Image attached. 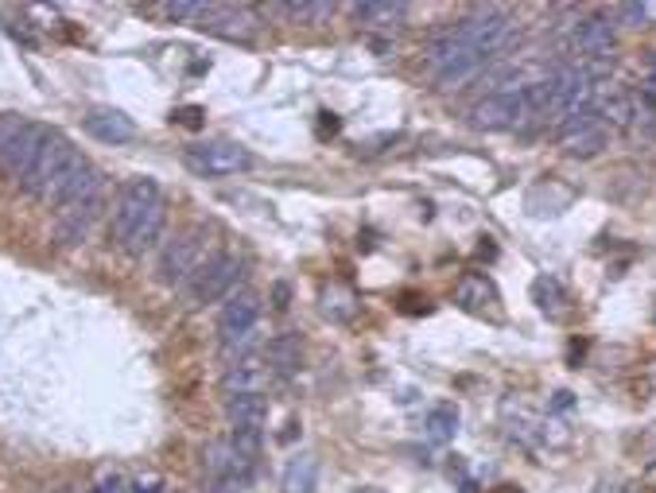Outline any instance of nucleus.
<instances>
[{"instance_id":"nucleus-9","label":"nucleus","mask_w":656,"mask_h":493,"mask_svg":"<svg viewBox=\"0 0 656 493\" xmlns=\"http://www.w3.org/2000/svg\"><path fill=\"white\" fill-rule=\"evenodd\" d=\"M183 160L202 179H226L249 167V152L233 140H206V144H191Z\"/></svg>"},{"instance_id":"nucleus-13","label":"nucleus","mask_w":656,"mask_h":493,"mask_svg":"<svg viewBox=\"0 0 656 493\" xmlns=\"http://www.w3.org/2000/svg\"><path fill=\"white\" fill-rule=\"evenodd\" d=\"M272 381H276V373L268 369L264 354H245V358H230L226 373H222V389H226V396L264 393V389H268Z\"/></svg>"},{"instance_id":"nucleus-36","label":"nucleus","mask_w":656,"mask_h":493,"mask_svg":"<svg viewBox=\"0 0 656 493\" xmlns=\"http://www.w3.org/2000/svg\"><path fill=\"white\" fill-rule=\"evenodd\" d=\"M653 377H656V369H653Z\"/></svg>"},{"instance_id":"nucleus-29","label":"nucleus","mask_w":656,"mask_h":493,"mask_svg":"<svg viewBox=\"0 0 656 493\" xmlns=\"http://www.w3.org/2000/svg\"><path fill=\"white\" fill-rule=\"evenodd\" d=\"M24 129V117H16V113H8V117H0V152L12 144V136Z\"/></svg>"},{"instance_id":"nucleus-10","label":"nucleus","mask_w":656,"mask_h":493,"mask_svg":"<svg viewBox=\"0 0 656 493\" xmlns=\"http://www.w3.org/2000/svg\"><path fill=\"white\" fill-rule=\"evenodd\" d=\"M195 28L222 35V39L249 43L253 35L261 32V16L249 4H202V12L195 16Z\"/></svg>"},{"instance_id":"nucleus-35","label":"nucleus","mask_w":656,"mask_h":493,"mask_svg":"<svg viewBox=\"0 0 656 493\" xmlns=\"http://www.w3.org/2000/svg\"><path fill=\"white\" fill-rule=\"evenodd\" d=\"M649 94L656 98V55H653V66H649Z\"/></svg>"},{"instance_id":"nucleus-26","label":"nucleus","mask_w":656,"mask_h":493,"mask_svg":"<svg viewBox=\"0 0 656 493\" xmlns=\"http://www.w3.org/2000/svg\"><path fill=\"white\" fill-rule=\"evenodd\" d=\"M633 129L641 132L645 140H656V98L645 94H633Z\"/></svg>"},{"instance_id":"nucleus-14","label":"nucleus","mask_w":656,"mask_h":493,"mask_svg":"<svg viewBox=\"0 0 656 493\" xmlns=\"http://www.w3.org/2000/svg\"><path fill=\"white\" fill-rule=\"evenodd\" d=\"M86 132L94 140H101V144H129L136 136V121L129 113H121V109H94L86 117Z\"/></svg>"},{"instance_id":"nucleus-2","label":"nucleus","mask_w":656,"mask_h":493,"mask_svg":"<svg viewBox=\"0 0 656 493\" xmlns=\"http://www.w3.org/2000/svg\"><path fill=\"white\" fill-rule=\"evenodd\" d=\"M424 63L439 90H459V86L474 82V78L493 63V55H486L482 47H474V43L459 32V24H455L451 32H443L431 43Z\"/></svg>"},{"instance_id":"nucleus-4","label":"nucleus","mask_w":656,"mask_h":493,"mask_svg":"<svg viewBox=\"0 0 656 493\" xmlns=\"http://www.w3.org/2000/svg\"><path fill=\"white\" fill-rule=\"evenodd\" d=\"M257 327H261V296L257 292H237L218 315V338L230 358L257 354Z\"/></svg>"},{"instance_id":"nucleus-11","label":"nucleus","mask_w":656,"mask_h":493,"mask_svg":"<svg viewBox=\"0 0 656 493\" xmlns=\"http://www.w3.org/2000/svg\"><path fill=\"white\" fill-rule=\"evenodd\" d=\"M571 47L583 59V66L610 63L614 51H618V32H614V24L606 16H587V20H579V28L571 35Z\"/></svg>"},{"instance_id":"nucleus-1","label":"nucleus","mask_w":656,"mask_h":493,"mask_svg":"<svg viewBox=\"0 0 656 493\" xmlns=\"http://www.w3.org/2000/svg\"><path fill=\"white\" fill-rule=\"evenodd\" d=\"M167 198L156 179L136 175L113 202V237L129 257H144L164 241Z\"/></svg>"},{"instance_id":"nucleus-3","label":"nucleus","mask_w":656,"mask_h":493,"mask_svg":"<svg viewBox=\"0 0 656 493\" xmlns=\"http://www.w3.org/2000/svg\"><path fill=\"white\" fill-rule=\"evenodd\" d=\"M86 167V160H82V152L66 140L63 132H55L51 129V136L43 140V148H39V156H35V164L32 171L24 175V191L35 198H43L47 206L55 202V198L63 195V187L78 175Z\"/></svg>"},{"instance_id":"nucleus-31","label":"nucleus","mask_w":656,"mask_h":493,"mask_svg":"<svg viewBox=\"0 0 656 493\" xmlns=\"http://www.w3.org/2000/svg\"><path fill=\"white\" fill-rule=\"evenodd\" d=\"M175 121L187 125V129H198V125H202V109H198V105H187V109L175 113Z\"/></svg>"},{"instance_id":"nucleus-5","label":"nucleus","mask_w":656,"mask_h":493,"mask_svg":"<svg viewBox=\"0 0 656 493\" xmlns=\"http://www.w3.org/2000/svg\"><path fill=\"white\" fill-rule=\"evenodd\" d=\"M202 470H206V493H245L253 486V474H257L253 462H245L233 451L230 439H218L206 447Z\"/></svg>"},{"instance_id":"nucleus-7","label":"nucleus","mask_w":656,"mask_h":493,"mask_svg":"<svg viewBox=\"0 0 656 493\" xmlns=\"http://www.w3.org/2000/svg\"><path fill=\"white\" fill-rule=\"evenodd\" d=\"M237 276H241V261L233 253H210L202 268L187 280V299L191 307H206V303H218L237 288Z\"/></svg>"},{"instance_id":"nucleus-20","label":"nucleus","mask_w":656,"mask_h":493,"mask_svg":"<svg viewBox=\"0 0 656 493\" xmlns=\"http://www.w3.org/2000/svg\"><path fill=\"white\" fill-rule=\"evenodd\" d=\"M319 486V459L315 455H292L284 474H280V490L284 493H315Z\"/></svg>"},{"instance_id":"nucleus-33","label":"nucleus","mask_w":656,"mask_h":493,"mask_svg":"<svg viewBox=\"0 0 656 493\" xmlns=\"http://www.w3.org/2000/svg\"><path fill=\"white\" fill-rule=\"evenodd\" d=\"M272 296H276V311H288V284H276Z\"/></svg>"},{"instance_id":"nucleus-23","label":"nucleus","mask_w":656,"mask_h":493,"mask_svg":"<svg viewBox=\"0 0 656 493\" xmlns=\"http://www.w3.org/2000/svg\"><path fill=\"white\" fill-rule=\"evenodd\" d=\"M606 144H610V132H606V125H598V129H587L579 136H571V140H563V152L575 156V160H591Z\"/></svg>"},{"instance_id":"nucleus-6","label":"nucleus","mask_w":656,"mask_h":493,"mask_svg":"<svg viewBox=\"0 0 656 493\" xmlns=\"http://www.w3.org/2000/svg\"><path fill=\"white\" fill-rule=\"evenodd\" d=\"M202 261H206V230L195 226V230L175 233V237L167 241L164 253H160V264H156V272H160V280L171 284V288H175V284L187 288V280L202 268Z\"/></svg>"},{"instance_id":"nucleus-28","label":"nucleus","mask_w":656,"mask_h":493,"mask_svg":"<svg viewBox=\"0 0 656 493\" xmlns=\"http://www.w3.org/2000/svg\"><path fill=\"white\" fill-rule=\"evenodd\" d=\"M323 311H327L330 319L346 323V319L354 315V296H350V292H342V288H330V292H323Z\"/></svg>"},{"instance_id":"nucleus-8","label":"nucleus","mask_w":656,"mask_h":493,"mask_svg":"<svg viewBox=\"0 0 656 493\" xmlns=\"http://www.w3.org/2000/svg\"><path fill=\"white\" fill-rule=\"evenodd\" d=\"M525 90H490L482 101H474V109H470V125L482 129V132L517 129L525 117H532Z\"/></svg>"},{"instance_id":"nucleus-15","label":"nucleus","mask_w":656,"mask_h":493,"mask_svg":"<svg viewBox=\"0 0 656 493\" xmlns=\"http://www.w3.org/2000/svg\"><path fill=\"white\" fill-rule=\"evenodd\" d=\"M264 362L276 373V381L296 377L299 369H303V338H299V334H276V338L264 346Z\"/></svg>"},{"instance_id":"nucleus-16","label":"nucleus","mask_w":656,"mask_h":493,"mask_svg":"<svg viewBox=\"0 0 656 493\" xmlns=\"http://www.w3.org/2000/svg\"><path fill=\"white\" fill-rule=\"evenodd\" d=\"M101 206H105V198H94V202H82V206H66L55 214V230L63 237L66 245H78V241H86L90 237V226L98 222Z\"/></svg>"},{"instance_id":"nucleus-25","label":"nucleus","mask_w":656,"mask_h":493,"mask_svg":"<svg viewBox=\"0 0 656 493\" xmlns=\"http://www.w3.org/2000/svg\"><path fill=\"white\" fill-rule=\"evenodd\" d=\"M276 12L292 16L299 24H323L334 16V4H323V0H299V4H276Z\"/></svg>"},{"instance_id":"nucleus-37","label":"nucleus","mask_w":656,"mask_h":493,"mask_svg":"<svg viewBox=\"0 0 656 493\" xmlns=\"http://www.w3.org/2000/svg\"><path fill=\"white\" fill-rule=\"evenodd\" d=\"M59 493H66V490H59Z\"/></svg>"},{"instance_id":"nucleus-18","label":"nucleus","mask_w":656,"mask_h":493,"mask_svg":"<svg viewBox=\"0 0 656 493\" xmlns=\"http://www.w3.org/2000/svg\"><path fill=\"white\" fill-rule=\"evenodd\" d=\"M272 404L264 393H241V396H226V416H230L233 428H264Z\"/></svg>"},{"instance_id":"nucleus-19","label":"nucleus","mask_w":656,"mask_h":493,"mask_svg":"<svg viewBox=\"0 0 656 493\" xmlns=\"http://www.w3.org/2000/svg\"><path fill=\"white\" fill-rule=\"evenodd\" d=\"M354 20L365 28H377V32H393L404 24L408 16V4H385V0H365V4H350Z\"/></svg>"},{"instance_id":"nucleus-27","label":"nucleus","mask_w":656,"mask_h":493,"mask_svg":"<svg viewBox=\"0 0 656 493\" xmlns=\"http://www.w3.org/2000/svg\"><path fill=\"white\" fill-rule=\"evenodd\" d=\"M144 12H148V16H160V20H191V24H195V16L202 12V4L175 0V4H148Z\"/></svg>"},{"instance_id":"nucleus-22","label":"nucleus","mask_w":656,"mask_h":493,"mask_svg":"<svg viewBox=\"0 0 656 493\" xmlns=\"http://www.w3.org/2000/svg\"><path fill=\"white\" fill-rule=\"evenodd\" d=\"M532 299H536V307L544 311V315H563V303H567V292H563V284H559L556 276H540V280H532Z\"/></svg>"},{"instance_id":"nucleus-34","label":"nucleus","mask_w":656,"mask_h":493,"mask_svg":"<svg viewBox=\"0 0 656 493\" xmlns=\"http://www.w3.org/2000/svg\"><path fill=\"white\" fill-rule=\"evenodd\" d=\"M552 408H559V412H563V408H571V393H556V400H552Z\"/></svg>"},{"instance_id":"nucleus-32","label":"nucleus","mask_w":656,"mask_h":493,"mask_svg":"<svg viewBox=\"0 0 656 493\" xmlns=\"http://www.w3.org/2000/svg\"><path fill=\"white\" fill-rule=\"evenodd\" d=\"M98 493H129V486H125V482H121V478L113 474V478H105V482H101V490H98Z\"/></svg>"},{"instance_id":"nucleus-30","label":"nucleus","mask_w":656,"mask_h":493,"mask_svg":"<svg viewBox=\"0 0 656 493\" xmlns=\"http://www.w3.org/2000/svg\"><path fill=\"white\" fill-rule=\"evenodd\" d=\"M129 493H164V478H156V474H148V478H136Z\"/></svg>"},{"instance_id":"nucleus-21","label":"nucleus","mask_w":656,"mask_h":493,"mask_svg":"<svg viewBox=\"0 0 656 493\" xmlns=\"http://www.w3.org/2000/svg\"><path fill=\"white\" fill-rule=\"evenodd\" d=\"M459 431V408L455 404H435L424 416V435L431 443H447Z\"/></svg>"},{"instance_id":"nucleus-17","label":"nucleus","mask_w":656,"mask_h":493,"mask_svg":"<svg viewBox=\"0 0 656 493\" xmlns=\"http://www.w3.org/2000/svg\"><path fill=\"white\" fill-rule=\"evenodd\" d=\"M455 303L462 311H470V315H486V311L497 307V288L490 284V276L470 272V276H462L459 288H455Z\"/></svg>"},{"instance_id":"nucleus-24","label":"nucleus","mask_w":656,"mask_h":493,"mask_svg":"<svg viewBox=\"0 0 656 493\" xmlns=\"http://www.w3.org/2000/svg\"><path fill=\"white\" fill-rule=\"evenodd\" d=\"M614 16H618V24H625V28H653L656 0H625V4L614 8Z\"/></svg>"},{"instance_id":"nucleus-12","label":"nucleus","mask_w":656,"mask_h":493,"mask_svg":"<svg viewBox=\"0 0 656 493\" xmlns=\"http://www.w3.org/2000/svg\"><path fill=\"white\" fill-rule=\"evenodd\" d=\"M51 136L47 125H35V121H24V129L12 136V144L0 152V171L8 175V179H16V183H24V175L32 171L35 156H39V148H43V140Z\"/></svg>"}]
</instances>
